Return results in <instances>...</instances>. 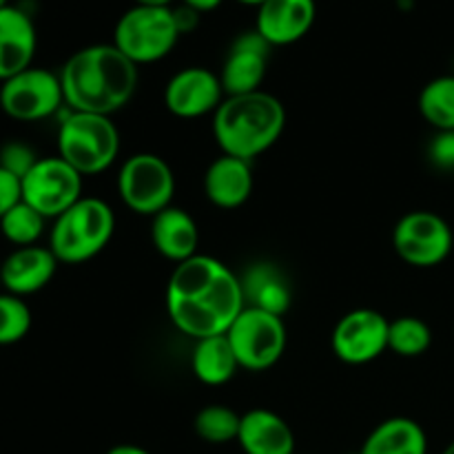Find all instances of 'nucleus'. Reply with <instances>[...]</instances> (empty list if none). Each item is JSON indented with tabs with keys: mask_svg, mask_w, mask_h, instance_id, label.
Here are the masks:
<instances>
[{
	"mask_svg": "<svg viewBox=\"0 0 454 454\" xmlns=\"http://www.w3.org/2000/svg\"><path fill=\"white\" fill-rule=\"evenodd\" d=\"M247 309L238 275L211 255H193L176 264L167 284V313L173 326L191 340L226 335Z\"/></svg>",
	"mask_w": 454,
	"mask_h": 454,
	"instance_id": "nucleus-1",
	"label": "nucleus"
},
{
	"mask_svg": "<svg viewBox=\"0 0 454 454\" xmlns=\"http://www.w3.org/2000/svg\"><path fill=\"white\" fill-rule=\"evenodd\" d=\"M60 84L69 111L114 115L131 102L137 89V65L114 43L89 44L60 69Z\"/></svg>",
	"mask_w": 454,
	"mask_h": 454,
	"instance_id": "nucleus-2",
	"label": "nucleus"
},
{
	"mask_svg": "<svg viewBox=\"0 0 454 454\" xmlns=\"http://www.w3.org/2000/svg\"><path fill=\"white\" fill-rule=\"evenodd\" d=\"M286 109L282 100L266 91L226 96L213 114V136L222 153L255 160L282 137Z\"/></svg>",
	"mask_w": 454,
	"mask_h": 454,
	"instance_id": "nucleus-3",
	"label": "nucleus"
},
{
	"mask_svg": "<svg viewBox=\"0 0 454 454\" xmlns=\"http://www.w3.org/2000/svg\"><path fill=\"white\" fill-rule=\"evenodd\" d=\"M115 215L100 198H80L53 220L49 248L60 264H84L109 247Z\"/></svg>",
	"mask_w": 454,
	"mask_h": 454,
	"instance_id": "nucleus-4",
	"label": "nucleus"
},
{
	"mask_svg": "<svg viewBox=\"0 0 454 454\" xmlns=\"http://www.w3.org/2000/svg\"><path fill=\"white\" fill-rule=\"evenodd\" d=\"M120 131L111 115L69 111L58 129V155L80 176H98L115 162Z\"/></svg>",
	"mask_w": 454,
	"mask_h": 454,
	"instance_id": "nucleus-5",
	"label": "nucleus"
},
{
	"mask_svg": "<svg viewBox=\"0 0 454 454\" xmlns=\"http://www.w3.org/2000/svg\"><path fill=\"white\" fill-rule=\"evenodd\" d=\"M180 35L176 9L136 4L115 22L114 44L140 67L167 58L180 43Z\"/></svg>",
	"mask_w": 454,
	"mask_h": 454,
	"instance_id": "nucleus-6",
	"label": "nucleus"
},
{
	"mask_svg": "<svg viewBox=\"0 0 454 454\" xmlns=\"http://www.w3.org/2000/svg\"><path fill=\"white\" fill-rule=\"evenodd\" d=\"M118 193L129 211L153 217L173 207L176 176L160 155L136 153L122 162L118 173Z\"/></svg>",
	"mask_w": 454,
	"mask_h": 454,
	"instance_id": "nucleus-7",
	"label": "nucleus"
},
{
	"mask_svg": "<svg viewBox=\"0 0 454 454\" xmlns=\"http://www.w3.org/2000/svg\"><path fill=\"white\" fill-rule=\"evenodd\" d=\"M239 368L262 372L273 368L286 350L284 319L262 309L247 306L226 333Z\"/></svg>",
	"mask_w": 454,
	"mask_h": 454,
	"instance_id": "nucleus-8",
	"label": "nucleus"
},
{
	"mask_svg": "<svg viewBox=\"0 0 454 454\" xmlns=\"http://www.w3.org/2000/svg\"><path fill=\"white\" fill-rule=\"evenodd\" d=\"M22 202L44 220H56L82 198V176L60 155L40 158L20 180Z\"/></svg>",
	"mask_w": 454,
	"mask_h": 454,
	"instance_id": "nucleus-9",
	"label": "nucleus"
},
{
	"mask_svg": "<svg viewBox=\"0 0 454 454\" xmlns=\"http://www.w3.org/2000/svg\"><path fill=\"white\" fill-rule=\"evenodd\" d=\"M393 247L402 262L415 269H434L452 253L450 224L433 211L406 213L393 231Z\"/></svg>",
	"mask_w": 454,
	"mask_h": 454,
	"instance_id": "nucleus-10",
	"label": "nucleus"
},
{
	"mask_svg": "<svg viewBox=\"0 0 454 454\" xmlns=\"http://www.w3.org/2000/svg\"><path fill=\"white\" fill-rule=\"evenodd\" d=\"M65 105L60 75L49 69L29 67L0 82V109L20 122L51 118Z\"/></svg>",
	"mask_w": 454,
	"mask_h": 454,
	"instance_id": "nucleus-11",
	"label": "nucleus"
},
{
	"mask_svg": "<svg viewBox=\"0 0 454 454\" xmlns=\"http://www.w3.org/2000/svg\"><path fill=\"white\" fill-rule=\"evenodd\" d=\"M388 317L380 310H350L333 328V353L350 366L375 362L388 350Z\"/></svg>",
	"mask_w": 454,
	"mask_h": 454,
	"instance_id": "nucleus-12",
	"label": "nucleus"
},
{
	"mask_svg": "<svg viewBox=\"0 0 454 454\" xmlns=\"http://www.w3.org/2000/svg\"><path fill=\"white\" fill-rule=\"evenodd\" d=\"M226 98L220 75L204 67L177 71L164 89V105L176 118L193 120L215 114Z\"/></svg>",
	"mask_w": 454,
	"mask_h": 454,
	"instance_id": "nucleus-13",
	"label": "nucleus"
},
{
	"mask_svg": "<svg viewBox=\"0 0 454 454\" xmlns=\"http://www.w3.org/2000/svg\"><path fill=\"white\" fill-rule=\"evenodd\" d=\"M270 44L253 31H244L231 44L222 65L220 80L226 96H247L262 91V82L269 69Z\"/></svg>",
	"mask_w": 454,
	"mask_h": 454,
	"instance_id": "nucleus-14",
	"label": "nucleus"
},
{
	"mask_svg": "<svg viewBox=\"0 0 454 454\" xmlns=\"http://www.w3.org/2000/svg\"><path fill=\"white\" fill-rule=\"evenodd\" d=\"M315 18V0H264L257 7L255 31L270 47H286L309 34Z\"/></svg>",
	"mask_w": 454,
	"mask_h": 454,
	"instance_id": "nucleus-15",
	"label": "nucleus"
},
{
	"mask_svg": "<svg viewBox=\"0 0 454 454\" xmlns=\"http://www.w3.org/2000/svg\"><path fill=\"white\" fill-rule=\"evenodd\" d=\"M58 264L51 248L22 247L0 262V286L12 295L25 297L43 291L56 275Z\"/></svg>",
	"mask_w": 454,
	"mask_h": 454,
	"instance_id": "nucleus-16",
	"label": "nucleus"
},
{
	"mask_svg": "<svg viewBox=\"0 0 454 454\" xmlns=\"http://www.w3.org/2000/svg\"><path fill=\"white\" fill-rule=\"evenodd\" d=\"M35 47L38 35L29 13L13 4L0 9V82L34 67Z\"/></svg>",
	"mask_w": 454,
	"mask_h": 454,
	"instance_id": "nucleus-17",
	"label": "nucleus"
},
{
	"mask_svg": "<svg viewBox=\"0 0 454 454\" xmlns=\"http://www.w3.org/2000/svg\"><path fill=\"white\" fill-rule=\"evenodd\" d=\"M253 193V168L247 160L224 155L213 160L204 173V195L217 208L233 211L248 202Z\"/></svg>",
	"mask_w": 454,
	"mask_h": 454,
	"instance_id": "nucleus-18",
	"label": "nucleus"
},
{
	"mask_svg": "<svg viewBox=\"0 0 454 454\" xmlns=\"http://www.w3.org/2000/svg\"><path fill=\"white\" fill-rule=\"evenodd\" d=\"M238 443L244 454H295L291 426L273 411L253 408L239 421Z\"/></svg>",
	"mask_w": 454,
	"mask_h": 454,
	"instance_id": "nucleus-19",
	"label": "nucleus"
},
{
	"mask_svg": "<svg viewBox=\"0 0 454 454\" xmlns=\"http://www.w3.org/2000/svg\"><path fill=\"white\" fill-rule=\"evenodd\" d=\"M151 220V242L164 260L182 264L198 255L200 231L193 215H189L184 208L168 207Z\"/></svg>",
	"mask_w": 454,
	"mask_h": 454,
	"instance_id": "nucleus-20",
	"label": "nucleus"
},
{
	"mask_svg": "<svg viewBox=\"0 0 454 454\" xmlns=\"http://www.w3.org/2000/svg\"><path fill=\"white\" fill-rule=\"evenodd\" d=\"M239 282H242L247 306L262 309L278 317H284V313L291 309V288L278 266L269 264V262H257V264L248 266Z\"/></svg>",
	"mask_w": 454,
	"mask_h": 454,
	"instance_id": "nucleus-21",
	"label": "nucleus"
},
{
	"mask_svg": "<svg viewBox=\"0 0 454 454\" xmlns=\"http://www.w3.org/2000/svg\"><path fill=\"white\" fill-rule=\"evenodd\" d=\"M359 454H428V437L411 417H390L368 434Z\"/></svg>",
	"mask_w": 454,
	"mask_h": 454,
	"instance_id": "nucleus-22",
	"label": "nucleus"
},
{
	"mask_svg": "<svg viewBox=\"0 0 454 454\" xmlns=\"http://www.w3.org/2000/svg\"><path fill=\"white\" fill-rule=\"evenodd\" d=\"M191 368L198 381L207 386L229 384L239 371V362L235 357L231 341L226 335L207 337L195 341L193 355H191Z\"/></svg>",
	"mask_w": 454,
	"mask_h": 454,
	"instance_id": "nucleus-23",
	"label": "nucleus"
},
{
	"mask_svg": "<svg viewBox=\"0 0 454 454\" xmlns=\"http://www.w3.org/2000/svg\"><path fill=\"white\" fill-rule=\"evenodd\" d=\"M419 111L437 131H454V75L430 80L421 89Z\"/></svg>",
	"mask_w": 454,
	"mask_h": 454,
	"instance_id": "nucleus-24",
	"label": "nucleus"
},
{
	"mask_svg": "<svg viewBox=\"0 0 454 454\" xmlns=\"http://www.w3.org/2000/svg\"><path fill=\"white\" fill-rule=\"evenodd\" d=\"M430 344H433V331L424 319L406 315L390 322L388 350H393L399 357H421L428 353Z\"/></svg>",
	"mask_w": 454,
	"mask_h": 454,
	"instance_id": "nucleus-25",
	"label": "nucleus"
},
{
	"mask_svg": "<svg viewBox=\"0 0 454 454\" xmlns=\"http://www.w3.org/2000/svg\"><path fill=\"white\" fill-rule=\"evenodd\" d=\"M239 421H242V415L220 403H211L195 415L193 428L202 442L222 446V443L238 442Z\"/></svg>",
	"mask_w": 454,
	"mask_h": 454,
	"instance_id": "nucleus-26",
	"label": "nucleus"
},
{
	"mask_svg": "<svg viewBox=\"0 0 454 454\" xmlns=\"http://www.w3.org/2000/svg\"><path fill=\"white\" fill-rule=\"evenodd\" d=\"M44 217L27 202H18L7 215L0 220V233L7 242L16 244L18 248L34 247L44 233Z\"/></svg>",
	"mask_w": 454,
	"mask_h": 454,
	"instance_id": "nucleus-27",
	"label": "nucleus"
},
{
	"mask_svg": "<svg viewBox=\"0 0 454 454\" xmlns=\"http://www.w3.org/2000/svg\"><path fill=\"white\" fill-rule=\"evenodd\" d=\"M31 331V310L25 300L12 293H0V346L25 340Z\"/></svg>",
	"mask_w": 454,
	"mask_h": 454,
	"instance_id": "nucleus-28",
	"label": "nucleus"
},
{
	"mask_svg": "<svg viewBox=\"0 0 454 454\" xmlns=\"http://www.w3.org/2000/svg\"><path fill=\"white\" fill-rule=\"evenodd\" d=\"M38 160L40 158L34 153V149L22 145V142H7V145L0 146V167L20 177V180L34 168Z\"/></svg>",
	"mask_w": 454,
	"mask_h": 454,
	"instance_id": "nucleus-29",
	"label": "nucleus"
},
{
	"mask_svg": "<svg viewBox=\"0 0 454 454\" xmlns=\"http://www.w3.org/2000/svg\"><path fill=\"white\" fill-rule=\"evenodd\" d=\"M428 155L434 167L454 168V131H437L428 146Z\"/></svg>",
	"mask_w": 454,
	"mask_h": 454,
	"instance_id": "nucleus-30",
	"label": "nucleus"
},
{
	"mask_svg": "<svg viewBox=\"0 0 454 454\" xmlns=\"http://www.w3.org/2000/svg\"><path fill=\"white\" fill-rule=\"evenodd\" d=\"M18 202H22L20 177H16L13 173L4 171V168L0 167V220H3Z\"/></svg>",
	"mask_w": 454,
	"mask_h": 454,
	"instance_id": "nucleus-31",
	"label": "nucleus"
},
{
	"mask_svg": "<svg viewBox=\"0 0 454 454\" xmlns=\"http://www.w3.org/2000/svg\"><path fill=\"white\" fill-rule=\"evenodd\" d=\"M182 4L189 9H193L195 13H207V12H213V9L220 7L222 0H182Z\"/></svg>",
	"mask_w": 454,
	"mask_h": 454,
	"instance_id": "nucleus-32",
	"label": "nucleus"
},
{
	"mask_svg": "<svg viewBox=\"0 0 454 454\" xmlns=\"http://www.w3.org/2000/svg\"><path fill=\"white\" fill-rule=\"evenodd\" d=\"M106 454H151V452L140 446H133V443H120V446H114Z\"/></svg>",
	"mask_w": 454,
	"mask_h": 454,
	"instance_id": "nucleus-33",
	"label": "nucleus"
},
{
	"mask_svg": "<svg viewBox=\"0 0 454 454\" xmlns=\"http://www.w3.org/2000/svg\"><path fill=\"white\" fill-rule=\"evenodd\" d=\"M140 7H171L173 0H133Z\"/></svg>",
	"mask_w": 454,
	"mask_h": 454,
	"instance_id": "nucleus-34",
	"label": "nucleus"
},
{
	"mask_svg": "<svg viewBox=\"0 0 454 454\" xmlns=\"http://www.w3.org/2000/svg\"><path fill=\"white\" fill-rule=\"evenodd\" d=\"M238 3H242V4H253V7H260V4L264 3V0H238Z\"/></svg>",
	"mask_w": 454,
	"mask_h": 454,
	"instance_id": "nucleus-35",
	"label": "nucleus"
},
{
	"mask_svg": "<svg viewBox=\"0 0 454 454\" xmlns=\"http://www.w3.org/2000/svg\"><path fill=\"white\" fill-rule=\"evenodd\" d=\"M442 454H454V442L448 443V446H446V450H443Z\"/></svg>",
	"mask_w": 454,
	"mask_h": 454,
	"instance_id": "nucleus-36",
	"label": "nucleus"
},
{
	"mask_svg": "<svg viewBox=\"0 0 454 454\" xmlns=\"http://www.w3.org/2000/svg\"><path fill=\"white\" fill-rule=\"evenodd\" d=\"M7 4H9V0H0V9L7 7Z\"/></svg>",
	"mask_w": 454,
	"mask_h": 454,
	"instance_id": "nucleus-37",
	"label": "nucleus"
}]
</instances>
